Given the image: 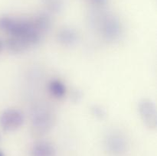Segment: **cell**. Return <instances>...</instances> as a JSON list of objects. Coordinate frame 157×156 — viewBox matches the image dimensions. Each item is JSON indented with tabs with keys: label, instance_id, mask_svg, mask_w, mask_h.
<instances>
[{
	"label": "cell",
	"instance_id": "obj_1",
	"mask_svg": "<svg viewBox=\"0 0 157 156\" xmlns=\"http://www.w3.org/2000/svg\"><path fill=\"white\" fill-rule=\"evenodd\" d=\"M0 30L7 32L11 36L23 38L31 46L38 44L42 36L35 28L33 19H18L12 17L3 16L0 18Z\"/></svg>",
	"mask_w": 157,
	"mask_h": 156
},
{
	"label": "cell",
	"instance_id": "obj_2",
	"mask_svg": "<svg viewBox=\"0 0 157 156\" xmlns=\"http://www.w3.org/2000/svg\"><path fill=\"white\" fill-rule=\"evenodd\" d=\"M93 27L107 41H118L123 35V26L117 17L104 12H94L90 17Z\"/></svg>",
	"mask_w": 157,
	"mask_h": 156
},
{
	"label": "cell",
	"instance_id": "obj_3",
	"mask_svg": "<svg viewBox=\"0 0 157 156\" xmlns=\"http://www.w3.org/2000/svg\"><path fill=\"white\" fill-rule=\"evenodd\" d=\"M55 117L52 110L45 105H38L32 109L31 122L33 133L42 136L48 132L55 125Z\"/></svg>",
	"mask_w": 157,
	"mask_h": 156
},
{
	"label": "cell",
	"instance_id": "obj_4",
	"mask_svg": "<svg viewBox=\"0 0 157 156\" xmlns=\"http://www.w3.org/2000/svg\"><path fill=\"white\" fill-rule=\"evenodd\" d=\"M104 144L106 151L111 156H124L128 149V142L126 136L116 130L106 135Z\"/></svg>",
	"mask_w": 157,
	"mask_h": 156
},
{
	"label": "cell",
	"instance_id": "obj_5",
	"mask_svg": "<svg viewBox=\"0 0 157 156\" xmlns=\"http://www.w3.org/2000/svg\"><path fill=\"white\" fill-rule=\"evenodd\" d=\"M138 111L144 125L150 129H156L157 126V111L155 102L144 98L139 102Z\"/></svg>",
	"mask_w": 157,
	"mask_h": 156
},
{
	"label": "cell",
	"instance_id": "obj_6",
	"mask_svg": "<svg viewBox=\"0 0 157 156\" xmlns=\"http://www.w3.org/2000/svg\"><path fill=\"white\" fill-rule=\"evenodd\" d=\"M23 122L24 115L15 109H8L0 115V125L5 131H15L23 125Z\"/></svg>",
	"mask_w": 157,
	"mask_h": 156
},
{
	"label": "cell",
	"instance_id": "obj_7",
	"mask_svg": "<svg viewBox=\"0 0 157 156\" xmlns=\"http://www.w3.org/2000/svg\"><path fill=\"white\" fill-rule=\"evenodd\" d=\"M57 38L61 44L71 47L77 44L79 39V35L75 29L71 27H64L58 32Z\"/></svg>",
	"mask_w": 157,
	"mask_h": 156
},
{
	"label": "cell",
	"instance_id": "obj_8",
	"mask_svg": "<svg viewBox=\"0 0 157 156\" xmlns=\"http://www.w3.org/2000/svg\"><path fill=\"white\" fill-rule=\"evenodd\" d=\"M56 151L51 142L47 141H40L32 146L31 156H55Z\"/></svg>",
	"mask_w": 157,
	"mask_h": 156
},
{
	"label": "cell",
	"instance_id": "obj_9",
	"mask_svg": "<svg viewBox=\"0 0 157 156\" xmlns=\"http://www.w3.org/2000/svg\"><path fill=\"white\" fill-rule=\"evenodd\" d=\"M8 49L12 53L19 54L25 51L29 47H31L27 41L21 38L15 36H11L6 42Z\"/></svg>",
	"mask_w": 157,
	"mask_h": 156
},
{
	"label": "cell",
	"instance_id": "obj_10",
	"mask_svg": "<svg viewBox=\"0 0 157 156\" xmlns=\"http://www.w3.org/2000/svg\"><path fill=\"white\" fill-rule=\"evenodd\" d=\"M32 19L37 30L42 35L47 32L52 26V19L50 16L46 13L38 14Z\"/></svg>",
	"mask_w": 157,
	"mask_h": 156
},
{
	"label": "cell",
	"instance_id": "obj_11",
	"mask_svg": "<svg viewBox=\"0 0 157 156\" xmlns=\"http://www.w3.org/2000/svg\"><path fill=\"white\" fill-rule=\"evenodd\" d=\"M48 90L51 95L57 99H61L64 97L67 92L65 85L59 80H51L48 85Z\"/></svg>",
	"mask_w": 157,
	"mask_h": 156
},
{
	"label": "cell",
	"instance_id": "obj_12",
	"mask_svg": "<svg viewBox=\"0 0 157 156\" xmlns=\"http://www.w3.org/2000/svg\"><path fill=\"white\" fill-rule=\"evenodd\" d=\"M44 6L53 13H59L64 9V0H42Z\"/></svg>",
	"mask_w": 157,
	"mask_h": 156
},
{
	"label": "cell",
	"instance_id": "obj_13",
	"mask_svg": "<svg viewBox=\"0 0 157 156\" xmlns=\"http://www.w3.org/2000/svg\"><path fill=\"white\" fill-rule=\"evenodd\" d=\"M91 113L95 117L100 119H103L106 116V111L100 106H93L91 107Z\"/></svg>",
	"mask_w": 157,
	"mask_h": 156
},
{
	"label": "cell",
	"instance_id": "obj_14",
	"mask_svg": "<svg viewBox=\"0 0 157 156\" xmlns=\"http://www.w3.org/2000/svg\"><path fill=\"white\" fill-rule=\"evenodd\" d=\"M90 1L97 6H104L107 3V0H90Z\"/></svg>",
	"mask_w": 157,
	"mask_h": 156
},
{
	"label": "cell",
	"instance_id": "obj_15",
	"mask_svg": "<svg viewBox=\"0 0 157 156\" xmlns=\"http://www.w3.org/2000/svg\"><path fill=\"white\" fill-rule=\"evenodd\" d=\"M3 47H4V44H3V42L2 40H0V52L2 50Z\"/></svg>",
	"mask_w": 157,
	"mask_h": 156
},
{
	"label": "cell",
	"instance_id": "obj_16",
	"mask_svg": "<svg viewBox=\"0 0 157 156\" xmlns=\"http://www.w3.org/2000/svg\"><path fill=\"white\" fill-rule=\"evenodd\" d=\"M0 156H4V154H3V152L2 151H0Z\"/></svg>",
	"mask_w": 157,
	"mask_h": 156
}]
</instances>
